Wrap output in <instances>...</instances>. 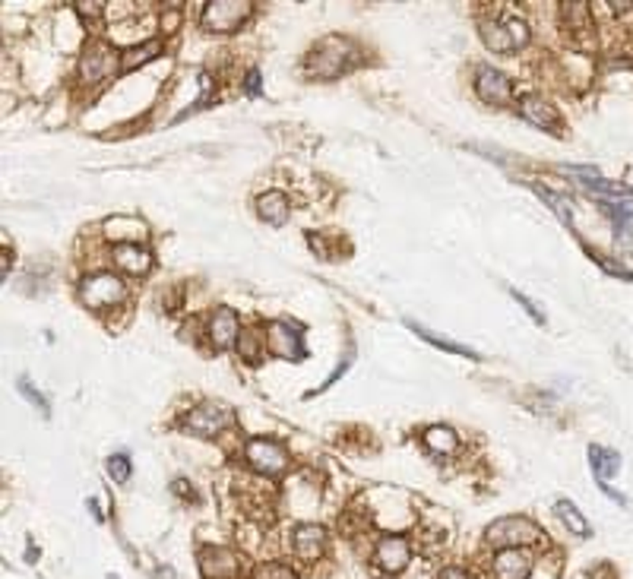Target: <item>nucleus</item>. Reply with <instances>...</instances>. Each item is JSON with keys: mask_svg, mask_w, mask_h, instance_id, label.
Here are the masks:
<instances>
[{"mask_svg": "<svg viewBox=\"0 0 633 579\" xmlns=\"http://www.w3.org/2000/svg\"><path fill=\"white\" fill-rule=\"evenodd\" d=\"M484 541L491 548H500V551H510V548H526L545 541V529L538 523H532L529 516H504L497 523L488 525L484 532Z\"/></svg>", "mask_w": 633, "mask_h": 579, "instance_id": "1", "label": "nucleus"}, {"mask_svg": "<svg viewBox=\"0 0 633 579\" xmlns=\"http://www.w3.org/2000/svg\"><path fill=\"white\" fill-rule=\"evenodd\" d=\"M355 61V45L342 35H333V38L321 41L317 48L307 57V73L317 76V80H336L342 76Z\"/></svg>", "mask_w": 633, "mask_h": 579, "instance_id": "2", "label": "nucleus"}, {"mask_svg": "<svg viewBox=\"0 0 633 579\" xmlns=\"http://www.w3.org/2000/svg\"><path fill=\"white\" fill-rule=\"evenodd\" d=\"M80 298L92 311H105V307H115L127 298V285L115 273H92L80 282Z\"/></svg>", "mask_w": 633, "mask_h": 579, "instance_id": "3", "label": "nucleus"}, {"mask_svg": "<svg viewBox=\"0 0 633 579\" xmlns=\"http://www.w3.org/2000/svg\"><path fill=\"white\" fill-rule=\"evenodd\" d=\"M244 459H247V465H251L253 472H260V475H266V478H279L282 472L292 465L286 447H282V443H276V440H266V437L247 440Z\"/></svg>", "mask_w": 633, "mask_h": 579, "instance_id": "4", "label": "nucleus"}, {"mask_svg": "<svg viewBox=\"0 0 633 579\" xmlns=\"http://www.w3.org/2000/svg\"><path fill=\"white\" fill-rule=\"evenodd\" d=\"M232 418H235V412L228 409V405L212 403L210 399V403L193 405V409L184 415V421H181V428L191 430V434H197V437H216L232 424Z\"/></svg>", "mask_w": 633, "mask_h": 579, "instance_id": "5", "label": "nucleus"}, {"mask_svg": "<svg viewBox=\"0 0 633 579\" xmlns=\"http://www.w3.org/2000/svg\"><path fill=\"white\" fill-rule=\"evenodd\" d=\"M251 4L247 0H216L203 10V29L216 35H228L241 29V22L251 16Z\"/></svg>", "mask_w": 633, "mask_h": 579, "instance_id": "6", "label": "nucleus"}, {"mask_svg": "<svg viewBox=\"0 0 633 579\" xmlns=\"http://www.w3.org/2000/svg\"><path fill=\"white\" fill-rule=\"evenodd\" d=\"M482 41L497 55L517 51L529 45V26L523 20H507V22H482Z\"/></svg>", "mask_w": 633, "mask_h": 579, "instance_id": "7", "label": "nucleus"}, {"mask_svg": "<svg viewBox=\"0 0 633 579\" xmlns=\"http://www.w3.org/2000/svg\"><path fill=\"white\" fill-rule=\"evenodd\" d=\"M266 352L276 354V358H286V362H301L304 358V339L292 323L273 320L266 327Z\"/></svg>", "mask_w": 633, "mask_h": 579, "instance_id": "8", "label": "nucleus"}, {"mask_svg": "<svg viewBox=\"0 0 633 579\" xmlns=\"http://www.w3.org/2000/svg\"><path fill=\"white\" fill-rule=\"evenodd\" d=\"M117 70H121V55L117 51H111L108 45H89L80 61V80L92 86V82L108 80Z\"/></svg>", "mask_w": 633, "mask_h": 579, "instance_id": "9", "label": "nucleus"}, {"mask_svg": "<svg viewBox=\"0 0 633 579\" xmlns=\"http://www.w3.org/2000/svg\"><path fill=\"white\" fill-rule=\"evenodd\" d=\"M412 560V545L402 535H383L374 548V564L383 573H402Z\"/></svg>", "mask_w": 633, "mask_h": 579, "instance_id": "10", "label": "nucleus"}, {"mask_svg": "<svg viewBox=\"0 0 633 579\" xmlns=\"http://www.w3.org/2000/svg\"><path fill=\"white\" fill-rule=\"evenodd\" d=\"M475 92H478V98L488 105H507L513 98V82L507 80L500 70L478 67L475 70Z\"/></svg>", "mask_w": 633, "mask_h": 579, "instance_id": "11", "label": "nucleus"}, {"mask_svg": "<svg viewBox=\"0 0 633 579\" xmlns=\"http://www.w3.org/2000/svg\"><path fill=\"white\" fill-rule=\"evenodd\" d=\"M200 570L206 579H238L241 560L228 548H203L200 551Z\"/></svg>", "mask_w": 633, "mask_h": 579, "instance_id": "12", "label": "nucleus"}, {"mask_svg": "<svg viewBox=\"0 0 633 579\" xmlns=\"http://www.w3.org/2000/svg\"><path fill=\"white\" fill-rule=\"evenodd\" d=\"M292 548L301 560H317L327 551V529L313 523H301L292 532Z\"/></svg>", "mask_w": 633, "mask_h": 579, "instance_id": "13", "label": "nucleus"}, {"mask_svg": "<svg viewBox=\"0 0 633 579\" xmlns=\"http://www.w3.org/2000/svg\"><path fill=\"white\" fill-rule=\"evenodd\" d=\"M111 257H115L117 269L127 276H146L152 269V253L146 251L143 244H115V251H111Z\"/></svg>", "mask_w": 633, "mask_h": 579, "instance_id": "14", "label": "nucleus"}, {"mask_svg": "<svg viewBox=\"0 0 633 579\" xmlns=\"http://www.w3.org/2000/svg\"><path fill=\"white\" fill-rule=\"evenodd\" d=\"M491 573H494V579H529L532 558L526 551H519V548L497 551L494 564H491Z\"/></svg>", "mask_w": 633, "mask_h": 579, "instance_id": "15", "label": "nucleus"}, {"mask_svg": "<svg viewBox=\"0 0 633 579\" xmlns=\"http://www.w3.org/2000/svg\"><path fill=\"white\" fill-rule=\"evenodd\" d=\"M238 336H241L238 317H235L228 307H218L216 314L210 317V342L216 348H228V345L238 342Z\"/></svg>", "mask_w": 633, "mask_h": 579, "instance_id": "16", "label": "nucleus"}, {"mask_svg": "<svg viewBox=\"0 0 633 579\" xmlns=\"http://www.w3.org/2000/svg\"><path fill=\"white\" fill-rule=\"evenodd\" d=\"M519 115H523L529 123H535V127H542V130H560L558 111H554L545 98H538V96L519 98Z\"/></svg>", "mask_w": 633, "mask_h": 579, "instance_id": "17", "label": "nucleus"}, {"mask_svg": "<svg viewBox=\"0 0 633 579\" xmlns=\"http://www.w3.org/2000/svg\"><path fill=\"white\" fill-rule=\"evenodd\" d=\"M608 209V218L614 222V234L620 238H627V234H633V193H620V197H612L602 203Z\"/></svg>", "mask_w": 633, "mask_h": 579, "instance_id": "18", "label": "nucleus"}, {"mask_svg": "<svg viewBox=\"0 0 633 579\" xmlns=\"http://www.w3.org/2000/svg\"><path fill=\"white\" fill-rule=\"evenodd\" d=\"M257 212L269 226H282L288 218V197L282 191H266L263 197L257 200Z\"/></svg>", "mask_w": 633, "mask_h": 579, "instance_id": "19", "label": "nucleus"}, {"mask_svg": "<svg viewBox=\"0 0 633 579\" xmlns=\"http://www.w3.org/2000/svg\"><path fill=\"white\" fill-rule=\"evenodd\" d=\"M424 447L437 456H453L459 450V437L443 424H434V428L424 430Z\"/></svg>", "mask_w": 633, "mask_h": 579, "instance_id": "20", "label": "nucleus"}, {"mask_svg": "<svg viewBox=\"0 0 633 579\" xmlns=\"http://www.w3.org/2000/svg\"><path fill=\"white\" fill-rule=\"evenodd\" d=\"M589 459H593V472L602 484H608V478L614 472H620V456L614 450H605V447H589Z\"/></svg>", "mask_w": 633, "mask_h": 579, "instance_id": "21", "label": "nucleus"}, {"mask_svg": "<svg viewBox=\"0 0 633 579\" xmlns=\"http://www.w3.org/2000/svg\"><path fill=\"white\" fill-rule=\"evenodd\" d=\"M406 327H409L412 333H418V336H422V339H428L431 345H437V348H447V352H453V354H463V358H478V352H472V348L459 345V342L447 339V336H441V333H431V329H428V327H422V323H415V320H406Z\"/></svg>", "mask_w": 633, "mask_h": 579, "instance_id": "22", "label": "nucleus"}, {"mask_svg": "<svg viewBox=\"0 0 633 579\" xmlns=\"http://www.w3.org/2000/svg\"><path fill=\"white\" fill-rule=\"evenodd\" d=\"M105 232L108 234L117 232V244H137L133 238H140L146 228H143V222H137V218H111V222H105Z\"/></svg>", "mask_w": 633, "mask_h": 579, "instance_id": "23", "label": "nucleus"}, {"mask_svg": "<svg viewBox=\"0 0 633 579\" xmlns=\"http://www.w3.org/2000/svg\"><path fill=\"white\" fill-rule=\"evenodd\" d=\"M158 51H162V41H143L140 48L121 51V70H137L140 64H146V61H152V57H158Z\"/></svg>", "mask_w": 633, "mask_h": 579, "instance_id": "24", "label": "nucleus"}, {"mask_svg": "<svg viewBox=\"0 0 633 579\" xmlns=\"http://www.w3.org/2000/svg\"><path fill=\"white\" fill-rule=\"evenodd\" d=\"M554 513H558L560 523H564L567 529L573 532V535H579V539H586V535L593 532V529H589V523H586V519L579 516V510L570 504V500H558V504H554Z\"/></svg>", "mask_w": 633, "mask_h": 579, "instance_id": "25", "label": "nucleus"}, {"mask_svg": "<svg viewBox=\"0 0 633 579\" xmlns=\"http://www.w3.org/2000/svg\"><path fill=\"white\" fill-rule=\"evenodd\" d=\"M266 352V339H260V329H244L238 339V354L247 364H257L260 354Z\"/></svg>", "mask_w": 633, "mask_h": 579, "instance_id": "26", "label": "nucleus"}, {"mask_svg": "<svg viewBox=\"0 0 633 579\" xmlns=\"http://www.w3.org/2000/svg\"><path fill=\"white\" fill-rule=\"evenodd\" d=\"M535 193L542 200H545L548 206H552L554 212H558V218L564 222V226H573V203L567 197H560V193H552V191H545V187H535Z\"/></svg>", "mask_w": 633, "mask_h": 579, "instance_id": "27", "label": "nucleus"}, {"mask_svg": "<svg viewBox=\"0 0 633 579\" xmlns=\"http://www.w3.org/2000/svg\"><path fill=\"white\" fill-rule=\"evenodd\" d=\"M253 579H298V573L292 570V566L286 564H260L257 570H253Z\"/></svg>", "mask_w": 633, "mask_h": 579, "instance_id": "28", "label": "nucleus"}, {"mask_svg": "<svg viewBox=\"0 0 633 579\" xmlns=\"http://www.w3.org/2000/svg\"><path fill=\"white\" fill-rule=\"evenodd\" d=\"M130 472H133V469H130V459L124 456V453H117V456H111V459H108V475L115 478L117 484H124V481H127V478H130Z\"/></svg>", "mask_w": 633, "mask_h": 579, "instance_id": "29", "label": "nucleus"}, {"mask_svg": "<svg viewBox=\"0 0 633 579\" xmlns=\"http://www.w3.org/2000/svg\"><path fill=\"white\" fill-rule=\"evenodd\" d=\"M20 393L26 396V399L35 405V409H41V415H48V412H51V405L45 403V396H41V393H35V389H32V383H29L26 377H22V380H20Z\"/></svg>", "mask_w": 633, "mask_h": 579, "instance_id": "30", "label": "nucleus"}, {"mask_svg": "<svg viewBox=\"0 0 633 579\" xmlns=\"http://www.w3.org/2000/svg\"><path fill=\"white\" fill-rule=\"evenodd\" d=\"M434 579H469V570L466 566H443Z\"/></svg>", "mask_w": 633, "mask_h": 579, "instance_id": "31", "label": "nucleus"}, {"mask_svg": "<svg viewBox=\"0 0 633 579\" xmlns=\"http://www.w3.org/2000/svg\"><path fill=\"white\" fill-rule=\"evenodd\" d=\"M510 294H513V298H517V301H519V304H523V307H526V311H529V314H532V320H535V323H542V314H538V307H535V304H532V301H529V298H526V294H519V292H517V288H513V292H510Z\"/></svg>", "mask_w": 633, "mask_h": 579, "instance_id": "32", "label": "nucleus"}, {"mask_svg": "<svg viewBox=\"0 0 633 579\" xmlns=\"http://www.w3.org/2000/svg\"><path fill=\"white\" fill-rule=\"evenodd\" d=\"M247 92H251V96H260V73L257 70H251V73H247Z\"/></svg>", "mask_w": 633, "mask_h": 579, "instance_id": "33", "label": "nucleus"}, {"mask_svg": "<svg viewBox=\"0 0 633 579\" xmlns=\"http://www.w3.org/2000/svg\"><path fill=\"white\" fill-rule=\"evenodd\" d=\"M171 488H175V491H177V494H181V498H191V500H193V488H191V484H187V481H184V478H177V481H175V484H171Z\"/></svg>", "mask_w": 633, "mask_h": 579, "instance_id": "34", "label": "nucleus"}, {"mask_svg": "<svg viewBox=\"0 0 633 579\" xmlns=\"http://www.w3.org/2000/svg\"><path fill=\"white\" fill-rule=\"evenodd\" d=\"M108 579H117V576H108Z\"/></svg>", "mask_w": 633, "mask_h": 579, "instance_id": "35", "label": "nucleus"}]
</instances>
